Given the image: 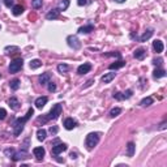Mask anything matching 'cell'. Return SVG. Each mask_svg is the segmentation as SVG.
Instances as JSON below:
<instances>
[{
	"instance_id": "1",
	"label": "cell",
	"mask_w": 167,
	"mask_h": 167,
	"mask_svg": "<svg viewBox=\"0 0 167 167\" xmlns=\"http://www.w3.org/2000/svg\"><path fill=\"white\" fill-rule=\"evenodd\" d=\"M33 115H34V110H33V108L30 107V108L28 110V114L25 115L24 118H18V119H16V120H15V123H13V136L17 137V136L21 135V132L24 131L25 123H26Z\"/></svg>"
},
{
	"instance_id": "2",
	"label": "cell",
	"mask_w": 167,
	"mask_h": 167,
	"mask_svg": "<svg viewBox=\"0 0 167 167\" xmlns=\"http://www.w3.org/2000/svg\"><path fill=\"white\" fill-rule=\"evenodd\" d=\"M99 140H101V132H91L86 136L85 139V146L87 150H93L95 146L98 145Z\"/></svg>"
},
{
	"instance_id": "3",
	"label": "cell",
	"mask_w": 167,
	"mask_h": 167,
	"mask_svg": "<svg viewBox=\"0 0 167 167\" xmlns=\"http://www.w3.org/2000/svg\"><path fill=\"white\" fill-rule=\"evenodd\" d=\"M61 112H63V106L60 103H56V104H54L52 108L48 112V120H56L59 116L61 115Z\"/></svg>"
},
{
	"instance_id": "4",
	"label": "cell",
	"mask_w": 167,
	"mask_h": 167,
	"mask_svg": "<svg viewBox=\"0 0 167 167\" xmlns=\"http://www.w3.org/2000/svg\"><path fill=\"white\" fill-rule=\"evenodd\" d=\"M22 67H24V60L21 57H17V59L11 61L9 67H8V70H9V73H17L18 70L22 69Z\"/></svg>"
},
{
	"instance_id": "5",
	"label": "cell",
	"mask_w": 167,
	"mask_h": 167,
	"mask_svg": "<svg viewBox=\"0 0 167 167\" xmlns=\"http://www.w3.org/2000/svg\"><path fill=\"white\" fill-rule=\"evenodd\" d=\"M67 43H68L69 47L73 48V50H78L81 47V42L76 35H68L67 37Z\"/></svg>"
},
{
	"instance_id": "6",
	"label": "cell",
	"mask_w": 167,
	"mask_h": 167,
	"mask_svg": "<svg viewBox=\"0 0 167 167\" xmlns=\"http://www.w3.org/2000/svg\"><path fill=\"white\" fill-rule=\"evenodd\" d=\"M67 149H68V146H67V144L57 142L56 145H52V149H51V156H54V157H57L60 153L65 152Z\"/></svg>"
},
{
	"instance_id": "7",
	"label": "cell",
	"mask_w": 167,
	"mask_h": 167,
	"mask_svg": "<svg viewBox=\"0 0 167 167\" xmlns=\"http://www.w3.org/2000/svg\"><path fill=\"white\" fill-rule=\"evenodd\" d=\"M11 158H12V161L18 162V161H22V159H26V158H29V153L26 152V150L21 149L20 152H15V154Z\"/></svg>"
},
{
	"instance_id": "8",
	"label": "cell",
	"mask_w": 167,
	"mask_h": 167,
	"mask_svg": "<svg viewBox=\"0 0 167 167\" xmlns=\"http://www.w3.org/2000/svg\"><path fill=\"white\" fill-rule=\"evenodd\" d=\"M63 125H64V128L67 131H72V129H74L77 127V122L73 118H67L64 120V123H63Z\"/></svg>"
},
{
	"instance_id": "9",
	"label": "cell",
	"mask_w": 167,
	"mask_h": 167,
	"mask_svg": "<svg viewBox=\"0 0 167 167\" xmlns=\"http://www.w3.org/2000/svg\"><path fill=\"white\" fill-rule=\"evenodd\" d=\"M33 154H34V157H35L37 161H43L46 150H44V148H42V146H38V148L33 149Z\"/></svg>"
},
{
	"instance_id": "10",
	"label": "cell",
	"mask_w": 167,
	"mask_h": 167,
	"mask_svg": "<svg viewBox=\"0 0 167 167\" xmlns=\"http://www.w3.org/2000/svg\"><path fill=\"white\" fill-rule=\"evenodd\" d=\"M90 69H91V64H90V63H84V64H81V65L77 68V73L82 76V74L89 73Z\"/></svg>"
},
{
	"instance_id": "11",
	"label": "cell",
	"mask_w": 167,
	"mask_h": 167,
	"mask_svg": "<svg viewBox=\"0 0 167 167\" xmlns=\"http://www.w3.org/2000/svg\"><path fill=\"white\" fill-rule=\"evenodd\" d=\"M133 56H135V59H137V60H144L146 56V50L142 47L136 48L135 52H133Z\"/></svg>"
},
{
	"instance_id": "12",
	"label": "cell",
	"mask_w": 167,
	"mask_h": 167,
	"mask_svg": "<svg viewBox=\"0 0 167 167\" xmlns=\"http://www.w3.org/2000/svg\"><path fill=\"white\" fill-rule=\"evenodd\" d=\"M8 104H9V107L13 111H18L20 108H21V103H20V101L16 97H12L9 101H8Z\"/></svg>"
},
{
	"instance_id": "13",
	"label": "cell",
	"mask_w": 167,
	"mask_h": 167,
	"mask_svg": "<svg viewBox=\"0 0 167 167\" xmlns=\"http://www.w3.org/2000/svg\"><path fill=\"white\" fill-rule=\"evenodd\" d=\"M38 81L41 85H47V84L51 81V73H48V72H46V73H42L39 78H38Z\"/></svg>"
},
{
	"instance_id": "14",
	"label": "cell",
	"mask_w": 167,
	"mask_h": 167,
	"mask_svg": "<svg viewBox=\"0 0 167 167\" xmlns=\"http://www.w3.org/2000/svg\"><path fill=\"white\" fill-rule=\"evenodd\" d=\"M153 48H154V51H156L157 54H161L162 51H163V48H165L163 42L159 41V39H156L153 42Z\"/></svg>"
},
{
	"instance_id": "15",
	"label": "cell",
	"mask_w": 167,
	"mask_h": 167,
	"mask_svg": "<svg viewBox=\"0 0 167 167\" xmlns=\"http://www.w3.org/2000/svg\"><path fill=\"white\" fill-rule=\"evenodd\" d=\"M116 77V73L115 72H108V73H104L103 76H102V78H101V81L103 82V84H108V82H111L114 78Z\"/></svg>"
},
{
	"instance_id": "16",
	"label": "cell",
	"mask_w": 167,
	"mask_h": 167,
	"mask_svg": "<svg viewBox=\"0 0 167 167\" xmlns=\"http://www.w3.org/2000/svg\"><path fill=\"white\" fill-rule=\"evenodd\" d=\"M47 101H48V98L47 97H39V98H37L35 99V102H34V104H35V107L37 108H43L44 106H46V103H47Z\"/></svg>"
},
{
	"instance_id": "17",
	"label": "cell",
	"mask_w": 167,
	"mask_h": 167,
	"mask_svg": "<svg viewBox=\"0 0 167 167\" xmlns=\"http://www.w3.org/2000/svg\"><path fill=\"white\" fill-rule=\"evenodd\" d=\"M93 30H94V25L89 24V25H85V26H81L78 29V33H80V34H89V33H91Z\"/></svg>"
},
{
	"instance_id": "18",
	"label": "cell",
	"mask_w": 167,
	"mask_h": 167,
	"mask_svg": "<svg viewBox=\"0 0 167 167\" xmlns=\"http://www.w3.org/2000/svg\"><path fill=\"white\" fill-rule=\"evenodd\" d=\"M59 15H60V11L57 9V8H55V9H51L47 15H46V18L47 20H56L59 17Z\"/></svg>"
},
{
	"instance_id": "19",
	"label": "cell",
	"mask_w": 167,
	"mask_h": 167,
	"mask_svg": "<svg viewBox=\"0 0 167 167\" xmlns=\"http://www.w3.org/2000/svg\"><path fill=\"white\" fill-rule=\"evenodd\" d=\"M153 34H154V30H153V29H148V30H146V31L144 33V34L139 38V41H140V42H146L148 39L152 38Z\"/></svg>"
},
{
	"instance_id": "20",
	"label": "cell",
	"mask_w": 167,
	"mask_h": 167,
	"mask_svg": "<svg viewBox=\"0 0 167 167\" xmlns=\"http://www.w3.org/2000/svg\"><path fill=\"white\" fill-rule=\"evenodd\" d=\"M162 77H166V70L165 69H161V68H157L153 72V78L158 80V78H162Z\"/></svg>"
},
{
	"instance_id": "21",
	"label": "cell",
	"mask_w": 167,
	"mask_h": 167,
	"mask_svg": "<svg viewBox=\"0 0 167 167\" xmlns=\"http://www.w3.org/2000/svg\"><path fill=\"white\" fill-rule=\"evenodd\" d=\"M135 150H136V145L133 142H128V145H127V157L132 158L133 156H135Z\"/></svg>"
},
{
	"instance_id": "22",
	"label": "cell",
	"mask_w": 167,
	"mask_h": 167,
	"mask_svg": "<svg viewBox=\"0 0 167 167\" xmlns=\"http://www.w3.org/2000/svg\"><path fill=\"white\" fill-rule=\"evenodd\" d=\"M20 48L17 47V46H7L5 48H4V52L7 54V55H13V54L18 52Z\"/></svg>"
},
{
	"instance_id": "23",
	"label": "cell",
	"mask_w": 167,
	"mask_h": 167,
	"mask_svg": "<svg viewBox=\"0 0 167 167\" xmlns=\"http://www.w3.org/2000/svg\"><path fill=\"white\" fill-rule=\"evenodd\" d=\"M12 13L13 16H20L24 13V7L21 5V4H17V5H13L12 7Z\"/></svg>"
},
{
	"instance_id": "24",
	"label": "cell",
	"mask_w": 167,
	"mask_h": 167,
	"mask_svg": "<svg viewBox=\"0 0 167 167\" xmlns=\"http://www.w3.org/2000/svg\"><path fill=\"white\" fill-rule=\"evenodd\" d=\"M125 65V61L124 60H119V61H115L112 63V64H110V67H108V69L112 70V69H119V68H123V67Z\"/></svg>"
},
{
	"instance_id": "25",
	"label": "cell",
	"mask_w": 167,
	"mask_h": 167,
	"mask_svg": "<svg viewBox=\"0 0 167 167\" xmlns=\"http://www.w3.org/2000/svg\"><path fill=\"white\" fill-rule=\"evenodd\" d=\"M69 4H70L69 0H60L59 4H57V9H59L60 12L61 11H67V9H68V7H69Z\"/></svg>"
},
{
	"instance_id": "26",
	"label": "cell",
	"mask_w": 167,
	"mask_h": 167,
	"mask_svg": "<svg viewBox=\"0 0 167 167\" xmlns=\"http://www.w3.org/2000/svg\"><path fill=\"white\" fill-rule=\"evenodd\" d=\"M46 136H47V132H46V129L41 128L37 131V139H38L39 141H44L46 140Z\"/></svg>"
},
{
	"instance_id": "27",
	"label": "cell",
	"mask_w": 167,
	"mask_h": 167,
	"mask_svg": "<svg viewBox=\"0 0 167 167\" xmlns=\"http://www.w3.org/2000/svg\"><path fill=\"white\" fill-rule=\"evenodd\" d=\"M20 84H21V81L18 80V78H13L12 81H9V87L12 90H18V87H20Z\"/></svg>"
},
{
	"instance_id": "28",
	"label": "cell",
	"mask_w": 167,
	"mask_h": 167,
	"mask_svg": "<svg viewBox=\"0 0 167 167\" xmlns=\"http://www.w3.org/2000/svg\"><path fill=\"white\" fill-rule=\"evenodd\" d=\"M153 102H154V101H153L152 97H146V98H144L142 101L140 102V106H141V107H149L150 104H153Z\"/></svg>"
},
{
	"instance_id": "29",
	"label": "cell",
	"mask_w": 167,
	"mask_h": 167,
	"mask_svg": "<svg viewBox=\"0 0 167 167\" xmlns=\"http://www.w3.org/2000/svg\"><path fill=\"white\" fill-rule=\"evenodd\" d=\"M29 65H30L31 69H37V68H39V67L42 65V61L39 59H34V60L30 61V64H29Z\"/></svg>"
},
{
	"instance_id": "30",
	"label": "cell",
	"mask_w": 167,
	"mask_h": 167,
	"mask_svg": "<svg viewBox=\"0 0 167 167\" xmlns=\"http://www.w3.org/2000/svg\"><path fill=\"white\" fill-rule=\"evenodd\" d=\"M120 114H122V108H120V107H115V108H112V110L110 111L111 118H116V116H119Z\"/></svg>"
},
{
	"instance_id": "31",
	"label": "cell",
	"mask_w": 167,
	"mask_h": 167,
	"mask_svg": "<svg viewBox=\"0 0 167 167\" xmlns=\"http://www.w3.org/2000/svg\"><path fill=\"white\" fill-rule=\"evenodd\" d=\"M69 70V65H67V64H59L57 65V72L59 73H67Z\"/></svg>"
},
{
	"instance_id": "32",
	"label": "cell",
	"mask_w": 167,
	"mask_h": 167,
	"mask_svg": "<svg viewBox=\"0 0 167 167\" xmlns=\"http://www.w3.org/2000/svg\"><path fill=\"white\" fill-rule=\"evenodd\" d=\"M42 5H43V0H31V7L34 9H39Z\"/></svg>"
},
{
	"instance_id": "33",
	"label": "cell",
	"mask_w": 167,
	"mask_h": 167,
	"mask_svg": "<svg viewBox=\"0 0 167 167\" xmlns=\"http://www.w3.org/2000/svg\"><path fill=\"white\" fill-rule=\"evenodd\" d=\"M123 94V98L124 99H128V98H131L132 95H133V90L132 89H128V90H125L124 93H122Z\"/></svg>"
},
{
	"instance_id": "34",
	"label": "cell",
	"mask_w": 167,
	"mask_h": 167,
	"mask_svg": "<svg viewBox=\"0 0 167 167\" xmlns=\"http://www.w3.org/2000/svg\"><path fill=\"white\" fill-rule=\"evenodd\" d=\"M48 132H50V133H51V135H52V136H55V135H56V133H57V132H59V128H57V127H56V125H51V127H50V128H48Z\"/></svg>"
},
{
	"instance_id": "35",
	"label": "cell",
	"mask_w": 167,
	"mask_h": 167,
	"mask_svg": "<svg viewBox=\"0 0 167 167\" xmlns=\"http://www.w3.org/2000/svg\"><path fill=\"white\" fill-rule=\"evenodd\" d=\"M4 154H5L7 157H9V158H11V157L15 154V149H13V148H8V149L4 150Z\"/></svg>"
},
{
	"instance_id": "36",
	"label": "cell",
	"mask_w": 167,
	"mask_h": 167,
	"mask_svg": "<svg viewBox=\"0 0 167 167\" xmlns=\"http://www.w3.org/2000/svg\"><path fill=\"white\" fill-rule=\"evenodd\" d=\"M112 97H114L116 101H123V94L122 93H119V91H114V94H112Z\"/></svg>"
},
{
	"instance_id": "37",
	"label": "cell",
	"mask_w": 167,
	"mask_h": 167,
	"mask_svg": "<svg viewBox=\"0 0 167 167\" xmlns=\"http://www.w3.org/2000/svg\"><path fill=\"white\" fill-rule=\"evenodd\" d=\"M29 144H30V139H29V137H28V139L24 141V144L21 145V146H22V148H21V149H22V150H26V152H28V149H29Z\"/></svg>"
},
{
	"instance_id": "38",
	"label": "cell",
	"mask_w": 167,
	"mask_h": 167,
	"mask_svg": "<svg viewBox=\"0 0 167 167\" xmlns=\"http://www.w3.org/2000/svg\"><path fill=\"white\" fill-rule=\"evenodd\" d=\"M162 63H163V59H162V57H156V59H153V64L157 65V67H159Z\"/></svg>"
},
{
	"instance_id": "39",
	"label": "cell",
	"mask_w": 167,
	"mask_h": 167,
	"mask_svg": "<svg viewBox=\"0 0 167 167\" xmlns=\"http://www.w3.org/2000/svg\"><path fill=\"white\" fill-rule=\"evenodd\" d=\"M41 122L43 123V124L47 123L48 122V116H39V118L37 119V123H41Z\"/></svg>"
},
{
	"instance_id": "40",
	"label": "cell",
	"mask_w": 167,
	"mask_h": 167,
	"mask_svg": "<svg viewBox=\"0 0 167 167\" xmlns=\"http://www.w3.org/2000/svg\"><path fill=\"white\" fill-rule=\"evenodd\" d=\"M7 118V111L5 108H0V120H4Z\"/></svg>"
},
{
	"instance_id": "41",
	"label": "cell",
	"mask_w": 167,
	"mask_h": 167,
	"mask_svg": "<svg viewBox=\"0 0 167 167\" xmlns=\"http://www.w3.org/2000/svg\"><path fill=\"white\" fill-rule=\"evenodd\" d=\"M104 56H115V57H118V59H120V57H122V54L120 52H111V54H104Z\"/></svg>"
},
{
	"instance_id": "42",
	"label": "cell",
	"mask_w": 167,
	"mask_h": 167,
	"mask_svg": "<svg viewBox=\"0 0 167 167\" xmlns=\"http://www.w3.org/2000/svg\"><path fill=\"white\" fill-rule=\"evenodd\" d=\"M47 85H48V91H51V93H52V91L56 90V85H55V84H52L51 81H50Z\"/></svg>"
},
{
	"instance_id": "43",
	"label": "cell",
	"mask_w": 167,
	"mask_h": 167,
	"mask_svg": "<svg viewBox=\"0 0 167 167\" xmlns=\"http://www.w3.org/2000/svg\"><path fill=\"white\" fill-rule=\"evenodd\" d=\"M4 4H5L8 8H11L15 5V0H4Z\"/></svg>"
},
{
	"instance_id": "44",
	"label": "cell",
	"mask_w": 167,
	"mask_h": 167,
	"mask_svg": "<svg viewBox=\"0 0 167 167\" xmlns=\"http://www.w3.org/2000/svg\"><path fill=\"white\" fill-rule=\"evenodd\" d=\"M90 3V0H77V4L80 7H84V5H86V4H89Z\"/></svg>"
},
{
	"instance_id": "45",
	"label": "cell",
	"mask_w": 167,
	"mask_h": 167,
	"mask_svg": "<svg viewBox=\"0 0 167 167\" xmlns=\"http://www.w3.org/2000/svg\"><path fill=\"white\" fill-rule=\"evenodd\" d=\"M93 82H94V80H89V81L86 82V85L84 86V87H89V86H90V85H91V84H93Z\"/></svg>"
},
{
	"instance_id": "46",
	"label": "cell",
	"mask_w": 167,
	"mask_h": 167,
	"mask_svg": "<svg viewBox=\"0 0 167 167\" xmlns=\"http://www.w3.org/2000/svg\"><path fill=\"white\" fill-rule=\"evenodd\" d=\"M69 157L72 158V159H76V158H77V154H76V153H70V154H69Z\"/></svg>"
},
{
	"instance_id": "47",
	"label": "cell",
	"mask_w": 167,
	"mask_h": 167,
	"mask_svg": "<svg viewBox=\"0 0 167 167\" xmlns=\"http://www.w3.org/2000/svg\"><path fill=\"white\" fill-rule=\"evenodd\" d=\"M57 142H60V140H59V139H55V140H54L52 142H51V146H52V145H56Z\"/></svg>"
},
{
	"instance_id": "48",
	"label": "cell",
	"mask_w": 167,
	"mask_h": 167,
	"mask_svg": "<svg viewBox=\"0 0 167 167\" xmlns=\"http://www.w3.org/2000/svg\"><path fill=\"white\" fill-rule=\"evenodd\" d=\"M166 124H167L166 122L162 123V124H161V127H159V129H165V128H166Z\"/></svg>"
},
{
	"instance_id": "49",
	"label": "cell",
	"mask_w": 167,
	"mask_h": 167,
	"mask_svg": "<svg viewBox=\"0 0 167 167\" xmlns=\"http://www.w3.org/2000/svg\"><path fill=\"white\" fill-rule=\"evenodd\" d=\"M114 2H116V3H124L125 0H114Z\"/></svg>"
}]
</instances>
